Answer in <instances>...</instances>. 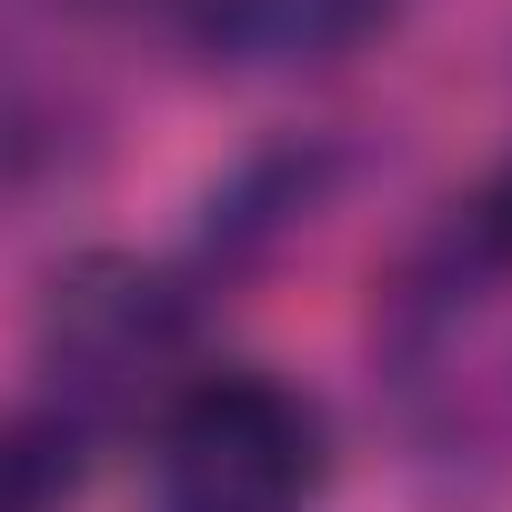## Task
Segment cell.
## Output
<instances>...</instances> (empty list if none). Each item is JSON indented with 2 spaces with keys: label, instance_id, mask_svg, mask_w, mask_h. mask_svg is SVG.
Instances as JSON below:
<instances>
[{
  "label": "cell",
  "instance_id": "1",
  "mask_svg": "<svg viewBox=\"0 0 512 512\" xmlns=\"http://www.w3.org/2000/svg\"><path fill=\"white\" fill-rule=\"evenodd\" d=\"M201 302L191 272L141 262V251H71L41 282V322H31V412H51L81 452L111 432H141L201 362H191Z\"/></svg>",
  "mask_w": 512,
  "mask_h": 512
},
{
  "label": "cell",
  "instance_id": "2",
  "mask_svg": "<svg viewBox=\"0 0 512 512\" xmlns=\"http://www.w3.org/2000/svg\"><path fill=\"white\" fill-rule=\"evenodd\" d=\"M332 422L302 382L262 362H201L141 422V502L151 512H322Z\"/></svg>",
  "mask_w": 512,
  "mask_h": 512
},
{
  "label": "cell",
  "instance_id": "3",
  "mask_svg": "<svg viewBox=\"0 0 512 512\" xmlns=\"http://www.w3.org/2000/svg\"><path fill=\"white\" fill-rule=\"evenodd\" d=\"M402 0H171V21L221 71H322L392 31Z\"/></svg>",
  "mask_w": 512,
  "mask_h": 512
},
{
  "label": "cell",
  "instance_id": "4",
  "mask_svg": "<svg viewBox=\"0 0 512 512\" xmlns=\"http://www.w3.org/2000/svg\"><path fill=\"white\" fill-rule=\"evenodd\" d=\"M81 482V442L51 412H0V512H61Z\"/></svg>",
  "mask_w": 512,
  "mask_h": 512
}]
</instances>
